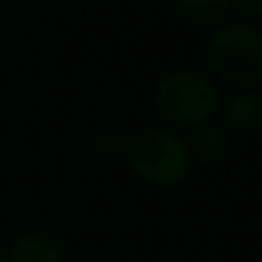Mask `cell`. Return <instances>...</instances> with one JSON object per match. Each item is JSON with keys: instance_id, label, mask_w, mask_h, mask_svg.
Instances as JSON below:
<instances>
[{"instance_id": "obj_1", "label": "cell", "mask_w": 262, "mask_h": 262, "mask_svg": "<svg viewBox=\"0 0 262 262\" xmlns=\"http://www.w3.org/2000/svg\"><path fill=\"white\" fill-rule=\"evenodd\" d=\"M123 160L142 183L155 188H172L183 183L193 167L188 142L162 126H144L128 134Z\"/></svg>"}, {"instance_id": "obj_2", "label": "cell", "mask_w": 262, "mask_h": 262, "mask_svg": "<svg viewBox=\"0 0 262 262\" xmlns=\"http://www.w3.org/2000/svg\"><path fill=\"white\" fill-rule=\"evenodd\" d=\"M206 57L213 75L236 90L262 82V31L254 24L226 21L213 29Z\"/></svg>"}, {"instance_id": "obj_3", "label": "cell", "mask_w": 262, "mask_h": 262, "mask_svg": "<svg viewBox=\"0 0 262 262\" xmlns=\"http://www.w3.org/2000/svg\"><path fill=\"white\" fill-rule=\"evenodd\" d=\"M152 105L165 121L198 128L219 111V90L203 72L172 70L155 82Z\"/></svg>"}, {"instance_id": "obj_4", "label": "cell", "mask_w": 262, "mask_h": 262, "mask_svg": "<svg viewBox=\"0 0 262 262\" xmlns=\"http://www.w3.org/2000/svg\"><path fill=\"white\" fill-rule=\"evenodd\" d=\"M224 126L226 131L242 137H254L262 134V90H236L224 100L221 108Z\"/></svg>"}, {"instance_id": "obj_5", "label": "cell", "mask_w": 262, "mask_h": 262, "mask_svg": "<svg viewBox=\"0 0 262 262\" xmlns=\"http://www.w3.org/2000/svg\"><path fill=\"white\" fill-rule=\"evenodd\" d=\"M6 257L8 262H67L64 247L44 231H26L16 236Z\"/></svg>"}, {"instance_id": "obj_6", "label": "cell", "mask_w": 262, "mask_h": 262, "mask_svg": "<svg viewBox=\"0 0 262 262\" xmlns=\"http://www.w3.org/2000/svg\"><path fill=\"white\" fill-rule=\"evenodd\" d=\"M190 157H195L203 165H221L229 160L234 144H231V134L226 131V126L221 123H201L195 128V134L190 139Z\"/></svg>"}, {"instance_id": "obj_7", "label": "cell", "mask_w": 262, "mask_h": 262, "mask_svg": "<svg viewBox=\"0 0 262 262\" xmlns=\"http://www.w3.org/2000/svg\"><path fill=\"white\" fill-rule=\"evenodd\" d=\"M175 8L195 29H219L231 16V0H175Z\"/></svg>"}, {"instance_id": "obj_8", "label": "cell", "mask_w": 262, "mask_h": 262, "mask_svg": "<svg viewBox=\"0 0 262 262\" xmlns=\"http://www.w3.org/2000/svg\"><path fill=\"white\" fill-rule=\"evenodd\" d=\"M126 147H128V134H126L123 128L108 126V128L100 131L98 149H100L105 157H123V155H126Z\"/></svg>"}, {"instance_id": "obj_9", "label": "cell", "mask_w": 262, "mask_h": 262, "mask_svg": "<svg viewBox=\"0 0 262 262\" xmlns=\"http://www.w3.org/2000/svg\"><path fill=\"white\" fill-rule=\"evenodd\" d=\"M231 11H236L242 21L252 24L262 18V0H231Z\"/></svg>"}, {"instance_id": "obj_10", "label": "cell", "mask_w": 262, "mask_h": 262, "mask_svg": "<svg viewBox=\"0 0 262 262\" xmlns=\"http://www.w3.org/2000/svg\"><path fill=\"white\" fill-rule=\"evenodd\" d=\"M0 262H8V257H6V249L0 247Z\"/></svg>"}]
</instances>
